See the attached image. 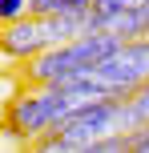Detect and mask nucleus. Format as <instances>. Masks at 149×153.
I'll return each mask as SVG.
<instances>
[{"instance_id": "f257e3e1", "label": "nucleus", "mask_w": 149, "mask_h": 153, "mask_svg": "<svg viewBox=\"0 0 149 153\" xmlns=\"http://www.w3.org/2000/svg\"><path fill=\"white\" fill-rule=\"evenodd\" d=\"M73 109H81V97L64 85H20L4 109V133L20 145H36Z\"/></svg>"}, {"instance_id": "f03ea898", "label": "nucleus", "mask_w": 149, "mask_h": 153, "mask_svg": "<svg viewBox=\"0 0 149 153\" xmlns=\"http://www.w3.org/2000/svg\"><path fill=\"white\" fill-rule=\"evenodd\" d=\"M133 121H129L125 97H101L89 101V105L73 109L61 125H56L48 137H40L32 149H48V153H89L101 137L109 133H129Z\"/></svg>"}, {"instance_id": "7ed1b4c3", "label": "nucleus", "mask_w": 149, "mask_h": 153, "mask_svg": "<svg viewBox=\"0 0 149 153\" xmlns=\"http://www.w3.org/2000/svg\"><path fill=\"white\" fill-rule=\"evenodd\" d=\"M117 45H121V40L109 36V32H97V28L93 32H81V36L64 40V45H53V48H44L40 56L24 61L20 81L24 85H61V81H69V76H77V73L97 69Z\"/></svg>"}, {"instance_id": "20e7f679", "label": "nucleus", "mask_w": 149, "mask_h": 153, "mask_svg": "<svg viewBox=\"0 0 149 153\" xmlns=\"http://www.w3.org/2000/svg\"><path fill=\"white\" fill-rule=\"evenodd\" d=\"M93 76L109 89V97H129L149 81V36L121 40L109 56L93 69Z\"/></svg>"}, {"instance_id": "39448f33", "label": "nucleus", "mask_w": 149, "mask_h": 153, "mask_svg": "<svg viewBox=\"0 0 149 153\" xmlns=\"http://www.w3.org/2000/svg\"><path fill=\"white\" fill-rule=\"evenodd\" d=\"M53 45H56V36H53V24H48L44 12H24V16H16V20L0 24V53H4L8 61H16V65L40 56Z\"/></svg>"}, {"instance_id": "423d86ee", "label": "nucleus", "mask_w": 149, "mask_h": 153, "mask_svg": "<svg viewBox=\"0 0 149 153\" xmlns=\"http://www.w3.org/2000/svg\"><path fill=\"white\" fill-rule=\"evenodd\" d=\"M125 109H129L133 129H137V125H149V81H145L137 93H129V97H125Z\"/></svg>"}, {"instance_id": "0eeeda50", "label": "nucleus", "mask_w": 149, "mask_h": 153, "mask_svg": "<svg viewBox=\"0 0 149 153\" xmlns=\"http://www.w3.org/2000/svg\"><path fill=\"white\" fill-rule=\"evenodd\" d=\"M24 12H32L28 0H0V24L16 20V16H24Z\"/></svg>"}, {"instance_id": "6e6552de", "label": "nucleus", "mask_w": 149, "mask_h": 153, "mask_svg": "<svg viewBox=\"0 0 149 153\" xmlns=\"http://www.w3.org/2000/svg\"><path fill=\"white\" fill-rule=\"evenodd\" d=\"M149 0H93V12H113V8H145Z\"/></svg>"}]
</instances>
